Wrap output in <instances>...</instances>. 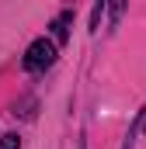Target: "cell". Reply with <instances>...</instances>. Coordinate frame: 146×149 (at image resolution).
I'll use <instances>...</instances> for the list:
<instances>
[{
    "label": "cell",
    "instance_id": "3",
    "mask_svg": "<svg viewBox=\"0 0 146 149\" xmlns=\"http://www.w3.org/2000/svg\"><path fill=\"white\" fill-rule=\"evenodd\" d=\"M0 149H21V139L18 135H0Z\"/></svg>",
    "mask_w": 146,
    "mask_h": 149
},
{
    "label": "cell",
    "instance_id": "5",
    "mask_svg": "<svg viewBox=\"0 0 146 149\" xmlns=\"http://www.w3.org/2000/svg\"><path fill=\"white\" fill-rule=\"evenodd\" d=\"M143 132H146V121H143Z\"/></svg>",
    "mask_w": 146,
    "mask_h": 149
},
{
    "label": "cell",
    "instance_id": "2",
    "mask_svg": "<svg viewBox=\"0 0 146 149\" xmlns=\"http://www.w3.org/2000/svg\"><path fill=\"white\" fill-rule=\"evenodd\" d=\"M70 21H73V10H63V14L52 21V42H56V45L66 42V35H70Z\"/></svg>",
    "mask_w": 146,
    "mask_h": 149
},
{
    "label": "cell",
    "instance_id": "4",
    "mask_svg": "<svg viewBox=\"0 0 146 149\" xmlns=\"http://www.w3.org/2000/svg\"><path fill=\"white\" fill-rule=\"evenodd\" d=\"M101 14H105V3H98V7H94V14H91V31H98V24H101Z\"/></svg>",
    "mask_w": 146,
    "mask_h": 149
},
{
    "label": "cell",
    "instance_id": "1",
    "mask_svg": "<svg viewBox=\"0 0 146 149\" xmlns=\"http://www.w3.org/2000/svg\"><path fill=\"white\" fill-rule=\"evenodd\" d=\"M56 63V42H49V38H38L28 45V52H25V70H32V73H42V70H49Z\"/></svg>",
    "mask_w": 146,
    "mask_h": 149
}]
</instances>
